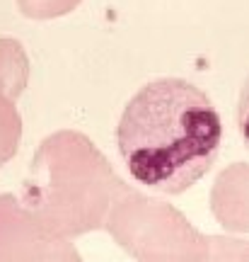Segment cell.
Masks as SVG:
<instances>
[{
    "mask_svg": "<svg viewBox=\"0 0 249 262\" xmlns=\"http://www.w3.org/2000/svg\"><path fill=\"white\" fill-rule=\"evenodd\" d=\"M119 153L131 178L179 194L218 160L222 122L211 95L184 78H157L131 97L119 126Z\"/></svg>",
    "mask_w": 249,
    "mask_h": 262,
    "instance_id": "6da1fadb",
    "label": "cell"
},
{
    "mask_svg": "<svg viewBox=\"0 0 249 262\" xmlns=\"http://www.w3.org/2000/svg\"><path fill=\"white\" fill-rule=\"evenodd\" d=\"M237 129H240L242 143L249 153V75L240 88V97H237Z\"/></svg>",
    "mask_w": 249,
    "mask_h": 262,
    "instance_id": "7a4b0ae2",
    "label": "cell"
}]
</instances>
